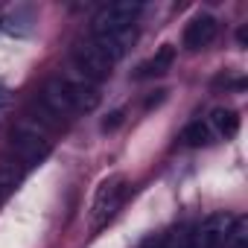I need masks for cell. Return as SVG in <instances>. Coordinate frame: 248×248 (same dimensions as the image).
<instances>
[{"mask_svg": "<svg viewBox=\"0 0 248 248\" xmlns=\"http://www.w3.org/2000/svg\"><path fill=\"white\" fill-rule=\"evenodd\" d=\"M219 35V21L213 15H196L187 27H184V35H181V44L184 50L190 53H199L204 47H210Z\"/></svg>", "mask_w": 248, "mask_h": 248, "instance_id": "obj_8", "label": "cell"}, {"mask_svg": "<svg viewBox=\"0 0 248 248\" xmlns=\"http://www.w3.org/2000/svg\"><path fill=\"white\" fill-rule=\"evenodd\" d=\"M12 149H15V161L21 167H35L50 155V140L38 126L21 123V126L12 132Z\"/></svg>", "mask_w": 248, "mask_h": 248, "instance_id": "obj_3", "label": "cell"}, {"mask_svg": "<svg viewBox=\"0 0 248 248\" xmlns=\"http://www.w3.org/2000/svg\"><path fill=\"white\" fill-rule=\"evenodd\" d=\"M73 64H76V70L82 73L85 82H102V79L111 76V67H114V64L91 44V38L73 47Z\"/></svg>", "mask_w": 248, "mask_h": 248, "instance_id": "obj_6", "label": "cell"}, {"mask_svg": "<svg viewBox=\"0 0 248 248\" xmlns=\"http://www.w3.org/2000/svg\"><path fill=\"white\" fill-rule=\"evenodd\" d=\"M41 105L53 117H79V114H91L99 105V93L88 82L53 76V79H47V85L41 91Z\"/></svg>", "mask_w": 248, "mask_h": 248, "instance_id": "obj_1", "label": "cell"}, {"mask_svg": "<svg viewBox=\"0 0 248 248\" xmlns=\"http://www.w3.org/2000/svg\"><path fill=\"white\" fill-rule=\"evenodd\" d=\"M207 129H210V135L228 140L239 132V114L231 111V108H213L210 117H207Z\"/></svg>", "mask_w": 248, "mask_h": 248, "instance_id": "obj_11", "label": "cell"}, {"mask_svg": "<svg viewBox=\"0 0 248 248\" xmlns=\"http://www.w3.org/2000/svg\"><path fill=\"white\" fill-rule=\"evenodd\" d=\"M210 138H213V135H210V129H207V123H202V120H193V123H187V126L181 129V143L190 146V149L210 143Z\"/></svg>", "mask_w": 248, "mask_h": 248, "instance_id": "obj_13", "label": "cell"}, {"mask_svg": "<svg viewBox=\"0 0 248 248\" xmlns=\"http://www.w3.org/2000/svg\"><path fill=\"white\" fill-rule=\"evenodd\" d=\"M175 64V47L172 44H164L161 50H155V56H149L140 67H138V79H155V76H164L170 73Z\"/></svg>", "mask_w": 248, "mask_h": 248, "instance_id": "obj_9", "label": "cell"}, {"mask_svg": "<svg viewBox=\"0 0 248 248\" xmlns=\"http://www.w3.org/2000/svg\"><path fill=\"white\" fill-rule=\"evenodd\" d=\"M140 12H143V6L140 3H132V0H117V3H108V6H102L96 12L91 32H114V30L138 27Z\"/></svg>", "mask_w": 248, "mask_h": 248, "instance_id": "obj_4", "label": "cell"}, {"mask_svg": "<svg viewBox=\"0 0 248 248\" xmlns=\"http://www.w3.org/2000/svg\"><path fill=\"white\" fill-rule=\"evenodd\" d=\"M123 123V111H114V114H108V120H102V129L105 132H111V129H117Z\"/></svg>", "mask_w": 248, "mask_h": 248, "instance_id": "obj_15", "label": "cell"}, {"mask_svg": "<svg viewBox=\"0 0 248 248\" xmlns=\"http://www.w3.org/2000/svg\"><path fill=\"white\" fill-rule=\"evenodd\" d=\"M231 225H233V213H228V210L210 213L207 219H202V225L193 228V233H190V248H222L225 233H228Z\"/></svg>", "mask_w": 248, "mask_h": 248, "instance_id": "obj_5", "label": "cell"}, {"mask_svg": "<svg viewBox=\"0 0 248 248\" xmlns=\"http://www.w3.org/2000/svg\"><path fill=\"white\" fill-rule=\"evenodd\" d=\"M135 41H138V27L114 30V32H91V44H93L111 64H117L123 56H126Z\"/></svg>", "mask_w": 248, "mask_h": 248, "instance_id": "obj_7", "label": "cell"}, {"mask_svg": "<svg viewBox=\"0 0 248 248\" xmlns=\"http://www.w3.org/2000/svg\"><path fill=\"white\" fill-rule=\"evenodd\" d=\"M190 233H193L190 225H178L164 233H152L140 248H190Z\"/></svg>", "mask_w": 248, "mask_h": 248, "instance_id": "obj_10", "label": "cell"}, {"mask_svg": "<svg viewBox=\"0 0 248 248\" xmlns=\"http://www.w3.org/2000/svg\"><path fill=\"white\" fill-rule=\"evenodd\" d=\"M225 248H248V219L245 216H233V225L225 233Z\"/></svg>", "mask_w": 248, "mask_h": 248, "instance_id": "obj_14", "label": "cell"}, {"mask_svg": "<svg viewBox=\"0 0 248 248\" xmlns=\"http://www.w3.org/2000/svg\"><path fill=\"white\" fill-rule=\"evenodd\" d=\"M129 181L126 175H111L99 184L96 196H93V204H91V228H102L108 219H114V213L123 207V202H126L129 196Z\"/></svg>", "mask_w": 248, "mask_h": 248, "instance_id": "obj_2", "label": "cell"}, {"mask_svg": "<svg viewBox=\"0 0 248 248\" xmlns=\"http://www.w3.org/2000/svg\"><path fill=\"white\" fill-rule=\"evenodd\" d=\"M24 178V167L15 158H0V202H3Z\"/></svg>", "mask_w": 248, "mask_h": 248, "instance_id": "obj_12", "label": "cell"}]
</instances>
